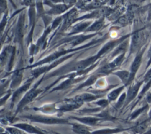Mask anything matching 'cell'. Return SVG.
Masks as SVG:
<instances>
[{"instance_id":"obj_1","label":"cell","mask_w":151,"mask_h":134,"mask_svg":"<svg viewBox=\"0 0 151 134\" xmlns=\"http://www.w3.org/2000/svg\"><path fill=\"white\" fill-rule=\"evenodd\" d=\"M143 28L137 30L132 33L131 43L130 47V52L132 53H137L143 47V42L145 35L142 31Z\"/></svg>"},{"instance_id":"obj_2","label":"cell","mask_w":151,"mask_h":134,"mask_svg":"<svg viewBox=\"0 0 151 134\" xmlns=\"http://www.w3.org/2000/svg\"><path fill=\"white\" fill-rule=\"evenodd\" d=\"M146 49V46L143 47L140 50H139L136 53V56L132 63L131 67H130V77L129 83H131L132 82V81L134 79L135 75H136V73L137 72V71L141 65L143 54L145 53Z\"/></svg>"},{"instance_id":"obj_3","label":"cell","mask_w":151,"mask_h":134,"mask_svg":"<svg viewBox=\"0 0 151 134\" xmlns=\"http://www.w3.org/2000/svg\"><path fill=\"white\" fill-rule=\"evenodd\" d=\"M143 84H144V81L142 79V81L136 82L134 84L132 85L129 88L127 92V95H126L127 103L130 102L133 99H134L137 95H139V94L140 92L139 90Z\"/></svg>"},{"instance_id":"obj_4","label":"cell","mask_w":151,"mask_h":134,"mask_svg":"<svg viewBox=\"0 0 151 134\" xmlns=\"http://www.w3.org/2000/svg\"><path fill=\"white\" fill-rule=\"evenodd\" d=\"M116 74L120 78V79L122 81V82L125 85L129 84L130 82V71H118L116 73Z\"/></svg>"},{"instance_id":"obj_5","label":"cell","mask_w":151,"mask_h":134,"mask_svg":"<svg viewBox=\"0 0 151 134\" xmlns=\"http://www.w3.org/2000/svg\"><path fill=\"white\" fill-rule=\"evenodd\" d=\"M74 130L78 134H88V131L87 129L81 125H75L74 126Z\"/></svg>"},{"instance_id":"obj_6","label":"cell","mask_w":151,"mask_h":134,"mask_svg":"<svg viewBox=\"0 0 151 134\" xmlns=\"http://www.w3.org/2000/svg\"><path fill=\"white\" fill-rule=\"evenodd\" d=\"M123 88H124V87H121L114 90L109 95V98L111 100H114L115 98H117V97L119 95V94L120 93V92L123 90Z\"/></svg>"},{"instance_id":"obj_7","label":"cell","mask_w":151,"mask_h":134,"mask_svg":"<svg viewBox=\"0 0 151 134\" xmlns=\"http://www.w3.org/2000/svg\"><path fill=\"white\" fill-rule=\"evenodd\" d=\"M151 78V66L146 70V72L145 74L143 80L144 81V84L147 83Z\"/></svg>"},{"instance_id":"obj_8","label":"cell","mask_w":151,"mask_h":134,"mask_svg":"<svg viewBox=\"0 0 151 134\" xmlns=\"http://www.w3.org/2000/svg\"><path fill=\"white\" fill-rule=\"evenodd\" d=\"M150 66H151V44L147 52V61L146 63V69L147 70Z\"/></svg>"},{"instance_id":"obj_9","label":"cell","mask_w":151,"mask_h":134,"mask_svg":"<svg viewBox=\"0 0 151 134\" xmlns=\"http://www.w3.org/2000/svg\"><path fill=\"white\" fill-rule=\"evenodd\" d=\"M9 134H22L21 132L18 129H10L8 130Z\"/></svg>"},{"instance_id":"obj_10","label":"cell","mask_w":151,"mask_h":134,"mask_svg":"<svg viewBox=\"0 0 151 134\" xmlns=\"http://www.w3.org/2000/svg\"><path fill=\"white\" fill-rule=\"evenodd\" d=\"M61 1L62 2L65 4H73L76 1V0H56V1Z\"/></svg>"},{"instance_id":"obj_11","label":"cell","mask_w":151,"mask_h":134,"mask_svg":"<svg viewBox=\"0 0 151 134\" xmlns=\"http://www.w3.org/2000/svg\"><path fill=\"white\" fill-rule=\"evenodd\" d=\"M24 2L27 5H32L34 3V0H24Z\"/></svg>"},{"instance_id":"obj_12","label":"cell","mask_w":151,"mask_h":134,"mask_svg":"<svg viewBox=\"0 0 151 134\" xmlns=\"http://www.w3.org/2000/svg\"><path fill=\"white\" fill-rule=\"evenodd\" d=\"M147 119L148 120L149 123H151V107L149 110V111H148V113H147Z\"/></svg>"},{"instance_id":"obj_13","label":"cell","mask_w":151,"mask_h":134,"mask_svg":"<svg viewBox=\"0 0 151 134\" xmlns=\"http://www.w3.org/2000/svg\"><path fill=\"white\" fill-rule=\"evenodd\" d=\"M145 134H151V128H150L149 130H147V131Z\"/></svg>"},{"instance_id":"obj_14","label":"cell","mask_w":151,"mask_h":134,"mask_svg":"<svg viewBox=\"0 0 151 134\" xmlns=\"http://www.w3.org/2000/svg\"><path fill=\"white\" fill-rule=\"evenodd\" d=\"M149 18L151 20V8H150V9L149 10Z\"/></svg>"},{"instance_id":"obj_15","label":"cell","mask_w":151,"mask_h":134,"mask_svg":"<svg viewBox=\"0 0 151 134\" xmlns=\"http://www.w3.org/2000/svg\"><path fill=\"white\" fill-rule=\"evenodd\" d=\"M150 91V92H151V89H150V91Z\"/></svg>"}]
</instances>
